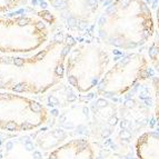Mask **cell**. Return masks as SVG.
Listing matches in <instances>:
<instances>
[{
	"mask_svg": "<svg viewBox=\"0 0 159 159\" xmlns=\"http://www.w3.org/2000/svg\"><path fill=\"white\" fill-rule=\"evenodd\" d=\"M61 19L69 24H86L96 15L97 0H47Z\"/></svg>",
	"mask_w": 159,
	"mask_h": 159,
	"instance_id": "52a82bcc",
	"label": "cell"
},
{
	"mask_svg": "<svg viewBox=\"0 0 159 159\" xmlns=\"http://www.w3.org/2000/svg\"><path fill=\"white\" fill-rule=\"evenodd\" d=\"M28 3V0H0V13H7L21 8Z\"/></svg>",
	"mask_w": 159,
	"mask_h": 159,
	"instance_id": "8fae6325",
	"label": "cell"
},
{
	"mask_svg": "<svg viewBox=\"0 0 159 159\" xmlns=\"http://www.w3.org/2000/svg\"><path fill=\"white\" fill-rule=\"evenodd\" d=\"M48 22L36 15L0 16V53L29 55L51 39Z\"/></svg>",
	"mask_w": 159,
	"mask_h": 159,
	"instance_id": "277c9868",
	"label": "cell"
},
{
	"mask_svg": "<svg viewBox=\"0 0 159 159\" xmlns=\"http://www.w3.org/2000/svg\"><path fill=\"white\" fill-rule=\"evenodd\" d=\"M156 24H157V27H158V30H159V6L156 10Z\"/></svg>",
	"mask_w": 159,
	"mask_h": 159,
	"instance_id": "4fadbf2b",
	"label": "cell"
},
{
	"mask_svg": "<svg viewBox=\"0 0 159 159\" xmlns=\"http://www.w3.org/2000/svg\"><path fill=\"white\" fill-rule=\"evenodd\" d=\"M152 88L155 96V116L159 125V77H152Z\"/></svg>",
	"mask_w": 159,
	"mask_h": 159,
	"instance_id": "7c38bea8",
	"label": "cell"
},
{
	"mask_svg": "<svg viewBox=\"0 0 159 159\" xmlns=\"http://www.w3.org/2000/svg\"><path fill=\"white\" fill-rule=\"evenodd\" d=\"M150 76V62L141 52H130L118 59L98 84L102 97H121Z\"/></svg>",
	"mask_w": 159,
	"mask_h": 159,
	"instance_id": "8992f818",
	"label": "cell"
},
{
	"mask_svg": "<svg viewBox=\"0 0 159 159\" xmlns=\"http://www.w3.org/2000/svg\"><path fill=\"white\" fill-rule=\"evenodd\" d=\"M110 53L99 44L79 42L69 50L65 63L68 84L80 94H87L98 86L110 68Z\"/></svg>",
	"mask_w": 159,
	"mask_h": 159,
	"instance_id": "3957f363",
	"label": "cell"
},
{
	"mask_svg": "<svg viewBox=\"0 0 159 159\" xmlns=\"http://www.w3.org/2000/svg\"><path fill=\"white\" fill-rule=\"evenodd\" d=\"M96 30L104 46L135 50L152 38L155 20L143 0H112L97 19Z\"/></svg>",
	"mask_w": 159,
	"mask_h": 159,
	"instance_id": "7a4b0ae2",
	"label": "cell"
},
{
	"mask_svg": "<svg viewBox=\"0 0 159 159\" xmlns=\"http://www.w3.org/2000/svg\"><path fill=\"white\" fill-rule=\"evenodd\" d=\"M138 159H159V132L147 131L138 137L135 143Z\"/></svg>",
	"mask_w": 159,
	"mask_h": 159,
	"instance_id": "9c48e42d",
	"label": "cell"
},
{
	"mask_svg": "<svg viewBox=\"0 0 159 159\" xmlns=\"http://www.w3.org/2000/svg\"><path fill=\"white\" fill-rule=\"evenodd\" d=\"M147 55L150 66L159 73V40H155L149 44Z\"/></svg>",
	"mask_w": 159,
	"mask_h": 159,
	"instance_id": "30bf717a",
	"label": "cell"
},
{
	"mask_svg": "<svg viewBox=\"0 0 159 159\" xmlns=\"http://www.w3.org/2000/svg\"><path fill=\"white\" fill-rule=\"evenodd\" d=\"M73 44L59 31L36 52L0 53V91L35 96L47 92L65 78L66 58Z\"/></svg>",
	"mask_w": 159,
	"mask_h": 159,
	"instance_id": "6da1fadb",
	"label": "cell"
},
{
	"mask_svg": "<svg viewBox=\"0 0 159 159\" xmlns=\"http://www.w3.org/2000/svg\"><path fill=\"white\" fill-rule=\"evenodd\" d=\"M48 119V109L34 98L0 91V130L28 132L44 126Z\"/></svg>",
	"mask_w": 159,
	"mask_h": 159,
	"instance_id": "5b68a950",
	"label": "cell"
},
{
	"mask_svg": "<svg viewBox=\"0 0 159 159\" xmlns=\"http://www.w3.org/2000/svg\"><path fill=\"white\" fill-rule=\"evenodd\" d=\"M48 159H96V149L88 139L76 138L53 149Z\"/></svg>",
	"mask_w": 159,
	"mask_h": 159,
	"instance_id": "ba28073f",
	"label": "cell"
}]
</instances>
